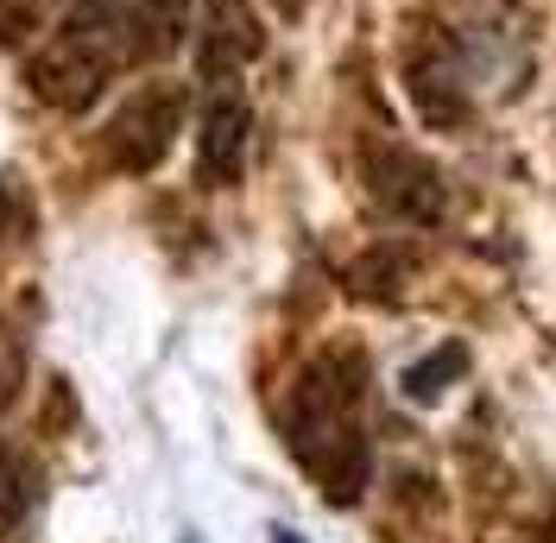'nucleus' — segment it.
Instances as JSON below:
<instances>
[{
	"label": "nucleus",
	"mask_w": 556,
	"mask_h": 543,
	"mask_svg": "<svg viewBox=\"0 0 556 543\" xmlns=\"http://www.w3.org/2000/svg\"><path fill=\"white\" fill-rule=\"evenodd\" d=\"M361 379H367L361 354H342V348L316 354L285 405V442L329 506H354L374 475V449L361 430Z\"/></svg>",
	"instance_id": "1"
},
{
	"label": "nucleus",
	"mask_w": 556,
	"mask_h": 543,
	"mask_svg": "<svg viewBox=\"0 0 556 543\" xmlns=\"http://www.w3.org/2000/svg\"><path fill=\"white\" fill-rule=\"evenodd\" d=\"M114 26L121 20H108V13H76L70 26H58L51 45L26 64V89L58 114H89L102 102V89L114 83V64H121V33Z\"/></svg>",
	"instance_id": "2"
},
{
	"label": "nucleus",
	"mask_w": 556,
	"mask_h": 543,
	"mask_svg": "<svg viewBox=\"0 0 556 543\" xmlns=\"http://www.w3.org/2000/svg\"><path fill=\"white\" fill-rule=\"evenodd\" d=\"M177 134H184V89L177 83H146V89H134L127 102H121V114L108 121V159L121 171H159L165 165V152L177 146Z\"/></svg>",
	"instance_id": "3"
},
{
	"label": "nucleus",
	"mask_w": 556,
	"mask_h": 543,
	"mask_svg": "<svg viewBox=\"0 0 556 543\" xmlns=\"http://www.w3.org/2000/svg\"><path fill=\"white\" fill-rule=\"evenodd\" d=\"M361 171H367V190H374V203H380L392 222H412V228H430V222H443V203H450V190H443L437 165H430V159H417L412 146L374 139V146L361 152Z\"/></svg>",
	"instance_id": "4"
},
{
	"label": "nucleus",
	"mask_w": 556,
	"mask_h": 543,
	"mask_svg": "<svg viewBox=\"0 0 556 543\" xmlns=\"http://www.w3.org/2000/svg\"><path fill=\"white\" fill-rule=\"evenodd\" d=\"M247 134H253V114L241 96H215L197 121V177L208 190H235L247 171Z\"/></svg>",
	"instance_id": "5"
},
{
	"label": "nucleus",
	"mask_w": 556,
	"mask_h": 543,
	"mask_svg": "<svg viewBox=\"0 0 556 543\" xmlns=\"http://www.w3.org/2000/svg\"><path fill=\"white\" fill-rule=\"evenodd\" d=\"M184 45V0H127L121 13V51L134 64H152Z\"/></svg>",
	"instance_id": "6"
},
{
	"label": "nucleus",
	"mask_w": 556,
	"mask_h": 543,
	"mask_svg": "<svg viewBox=\"0 0 556 543\" xmlns=\"http://www.w3.org/2000/svg\"><path fill=\"white\" fill-rule=\"evenodd\" d=\"M260 51V33L247 26V20H215L197 45V70H203V83H228V76H241V64Z\"/></svg>",
	"instance_id": "7"
},
{
	"label": "nucleus",
	"mask_w": 556,
	"mask_h": 543,
	"mask_svg": "<svg viewBox=\"0 0 556 543\" xmlns=\"http://www.w3.org/2000/svg\"><path fill=\"white\" fill-rule=\"evenodd\" d=\"M412 278V247H367L354 266H348V291L354 298H374V304H392L399 298V285Z\"/></svg>",
	"instance_id": "8"
},
{
	"label": "nucleus",
	"mask_w": 556,
	"mask_h": 543,
	"mask_svg": "<svg viewBox=\"0 0 556 543\" xmlns=\"http://www.w3.org/2000/svg\"><path fill=\"white\" fill-rule=\"evenodd\" d=\"M33 506H38V462L20 455V449H7V455H0V531L26 525Z\"/></svg>",
	"instance_id": "9"
},
{
	"label": "nucleus",
	"mask_w": 556,
	"mask_h": 543,
	"mask_svg": "<svg viewBox=\"0 0 556 543\" xmlns=\"http://www.w3.org/2000/svg\"><path fill=\"white\" fill-rule=\"evenodd\" d=\"M412 102L430 127H455L468 102H462V83H450V70H412Z\"/></svg>",
	"instance_id": "10"
},
{
	"label": "nucleus",
	"mask_w": 556,
	"mask_h": 543,
	"mask_svg": "<svg viewBox=\"0 0 556 543\" xmlns=\"http://www.w3.org/2000/svg\"><path fill=\"white\" fill-rule=\"evenodd\" d=\"M468 367V354H462V341H450V348H437V354H424L417 367H405V399H417V405H430V399H443V386H450L455 374Z\"/></svg>",
	"instance_id": "11"
}]
</instances>
